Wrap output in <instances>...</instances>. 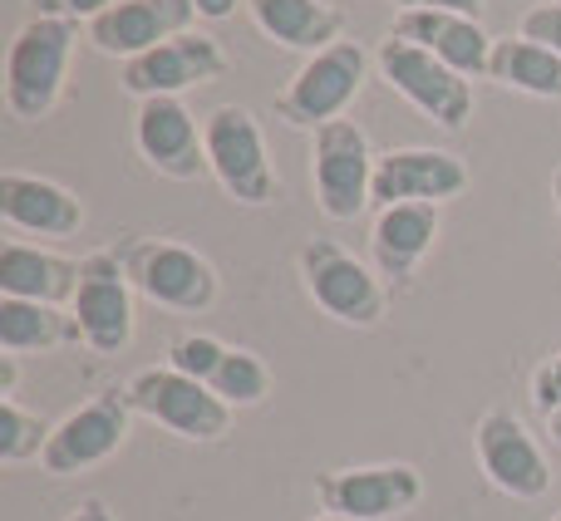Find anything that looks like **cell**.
Masks as SVG:
<instances>
[{"instance_id":"obj_1","label":"cell","mask_w":561,"mask_h":521,"mask_svg":"<svg viewBox=\"0 0 561 521\" xmlns=\"http://www.w3.org/2000/svg\"><path fill=\"white\" fill-rule=\"evenodd\" d=\"M79 25L75 20H30L15 39H10L5 55V108L15 118H45L59 104V89H65V69L75 55Z\"/></svg>"},{"instance_id":"obj_2","label":"cell","mask_w":561,"mask_h":521,"mask_svg":"<svg viewBox=\"0 0 561 521\" xmlns=\"http://www.w3.org/2000/svg\"><path fill=\"white\" fill-rule=\"evenodd\" d=\"M203 143H207V167L222 183V193L242 207H266L276 202L280 183L276 167L266 158L262 143V124L252 108L242 104H222L203 118Z\"/></svg>"},{"instance_id":"obj_3","label":"cell","mask_w":561,"mask_h":521,"mask_svg":"<svg viewBox=\"0 0 561 521\" xmlns=\"http://www.w3.org/2000/svg\"><path fill=\"white\" fill-rule=\"evenodd\" d=\"M375 163L369 138L355 118H330L310 143V187L330 222H355L375 202Z\"/></svg>"},{"instance_id":"obj_4","label":"cell","mask_w":561,"mask_h":521,"mask_svg":"<svg viewBox=\"0 0 561 521\" xmlns=\"http://www.w3.org/2000/svg\"><path fill=\"white\" fill-rule=\"evenodd\" d=\"M118 260H124V270H128L138 296H148L163 310L197 315V310H207L217 300L213 260L197 256L193 246L153 242V236H128V242L118 246Z\"/></svg>"},{"instance_id":"obj_5","label":"cell","mask_w":561,"mask_h":521,"mask_svg":"<svg viewBox=\"0 0 561 521\" xmlns=\"http://www.w3.org/2000/svg\"><path fill=\"white\" fill-rule=\"evenodd\" d=\"M369 55L355 39H335L330 49L310 55L296 69L290 89L276 99V118L290 128H325L330 118H340L350 108V99L365 89Z\"/></svg>"},{"instance_id":"obj_6","label":"cell","mask_w":561,"mask_h":521,"mask_svg":"<svg viewBox=\"0 0 561 521\" xmlns=\"http://www.w3.org/2000/svg\"><path fill=\"white\" fill-rule=\"evenodd\" d=\"M124 394H128V404H134V414L153 418L168 433L193 438V443H217V438L232 428V404H222V398L207 384H197V379L178 374L173 364L138 369Z\"/></svg>"},{"instance_id":"obj_7","label":"cell","mask_w":561,"mask_h":521,"mask_svg":"<svg viewBox=\"0 0 561 521\" xmlns=\"http://www.w3.org/2000/svg\"><path fill=\"white\" fill-rule=\"evenodd\" d=\"M375 59H379V74L389 79V89H399L438 128H463L473 118V84L458 69H448L438 55L389 35Z\"/></svg>"},{"instance_id":"obj_8","label":"cell","mask_w":561,"mask_h":521,"mask_svg":"<svg viewBox=\"0 0 561 521\" xmlns=\"http://www.w3.org/2000/svg\"><path fill=\"white\" fill-rule=\"evenodd\" d=\"M300 280H306L310 300L325 315H335L340 325H379L385 320V286L369 276V266L359 256H350L345 246H335L330 236L300 246Z\"/></svg>"},{"instance_id":"obj_9","label":"cell","mask_w":561,"mask_h":521,"mask_svg":"<svg viewBox=\"0 0 561 521\" xmlns=\"http://www.w3.org/2000/svg\"><path fill=\"white\" fill-rule=\"evenodd\" d=\"M79 320V339L94 355H118L134 339V280H128L118 252H89L79 260V290L69 300Z\"/></svg>"},{"instance_id":"obj_10","label":"cell","mask_w":561,"mask_h":521,"mask_svg":"<svg viewBox=\"0 0 561 521\" xmlns=\"http://www.w3.org/2000/svg\"><path fill=\"white\" fill-rule=\"evenodd\" d=\"M424 497V477L409 463H375V467H335L316 477V502L325 517L345 521H385L399 517Z\"/></svg>"},{"instance_id":"obj_11","label":"cell","mask_w":561,"mask_h":521,"mask_svg":"<svg viewBox=\"0 0 561 521\" xmlns=\"http://www.w3.org/2000/svg\"><path fill=\"white\" fill-rule=\"evenodd\" d=\"M128 418H134L128 394L104 389V394L89 398L84 408H75L65 424H55L45 453H39V467H45L49 477H69V473H84V467H99L104 458H114L118 448H124Z\"/></svg>"},{"instance_id":"obj_12","label":"cell","mask_w":561,"mask_h":521,"mask_svg":"<svg viewBox=\"0 0 561 521\" xmlns=\"http://www.w3.org/2000/svg\"><path fill=\"white\" fill-rule=\"evenodd\" d=\"M222 69H227V49L217 45L213 35H203V30H187V35L163 39V45L148 49V55L124 59L118 84L138 99H178L183 89L222 79Z\"/></svg>"},{"instance_id":"obj_13","label":"cell","mask_w":561,"mask_h":521,"mask_svg":"<svg viewBox=\"0 0 561 521\" xmlns=\"http://www.w3.org/2000/svg\"><path fill=\"white\" fill-rule=\"evenodd\" d=\"M473 448H478V463H483V477L497 493H507L513 502H537V497H547L552 467H547L542 448L533 443V433H527L513 414L488 408L473 428Z\"/></svg>"},{"instance_id":"obj_14","label":"cell","mask_w":561,"mask_h":521,"mask_svg":"<svg viewBox=\"0 0 561 521\" xmlns=\"http://www.w3.org/2000/svg\"><path fill=\"white\" fill-rule=\"evenodd\" d=\"M134 138H138V153L148 158V167L173 177V183H193V177L213 173L207 167L203 128L183 108V99H144L138 104Z\"/></svg>"},{"instance_id":"obj_15","label":"cell","mask_w":561,"mask_h":521,"mask_svg":"<svg viewBox=\"0 0 561 521\" xmlns=\"http://www.w3.org/2000/svg\"><path fill=\"white\" fill-rule=\"evenodd\" d=\"M468 187V163L448 148H394L375 163V202H448Z\"/></svg>"},{"instance_id":"obj_16","label":"cell","mask_w":561,"mask_h":521,"mask_svg":"<svg viewBox=\"0 0 561 521\" xmlns=\"http://www.w3.org/2000/svg\"><path fill=\"white\" fill-rule=\"evenodd\" d=\"M193 15H197L193 0H118L114 10L89 20V45H94L99 55L138 59V55H148V49H158L163 39L187 35Z\"/></svg>"},{"instance_id":"obj_17","label":"cell","mask_w":561,"mask_h":521,"mask_svg":"<svg viewBox=\"0 0 561 521\" xmlns=\"http://www.w3.org/2000/svg\"><path fill=\"white\" fill-rule=\"evenodd\" d=\"M389 35L409 39V45L438 55L448 69H458L463 79L488 74L493 65V35L468 15H448V10H399Z\"/></svg>"},{"instance_id":"obj_18","label":"cell","mask_w":561,"mask_h":521,"mask_svg":"<svg viewBox=\"0 0 561 521\" xmlns=\"http://www.w3.org/2000/svg\"><path fill=\"white\" fill-rule=\"evenodd\" d=\"M0 217L15 232H35V236H75L84 227V207L69 187L49 183V177H30V173H0Z\"/></svg>"},{"instance_id":"obj_19","label":"cell","mask_w":561,"mask_h":521,"mask_svg":"<svg viewBox=\"0 0 561 521\" xmlns=\"http://www.w3.org/2000/svg\"><path fill=\"white\" fill-rule=\"evenodd\" d=\"M434 242H438V207L434 202L379 207L375 232H369V252H375L379 276H389L394 286H409V276L419 270V260L428 256Z\"/></svg>"},{"instance_id":"obj_20","label":"cell","mask_w":561,"mask_h":521,"mask_svg":"<svg viewBox=\"0 0 561 521\" xmlns=\"http://www.w3.org/2000/svg\"><path fill=\"white\" fill-rule=\"evenodd\" d=\"M79 290V260L39 252L25 242L0 246V296L15 300H39V305H65Z\"/></svg>"},{"instance_id":"obj_21","label":"cell","mask_w":561,"mask_h":521,"mask_svg":"<svg viewBox=\"0 0 561 521\" xmlns=\"http://www.w3.org/2000/svg\"><path fill=\"white\" fill-rule=\"evenodd\" d=\"M247 10H252L256 30L286 49L320 55L340 39V10H330L325 0H247Z\"/></svg>"},{"instance_id":"obj_22","label":"cell","mask_w":561,"mask_h":521,"mask_svg":"<svg viewBox=\"0 0 561 521\" xmlns=\"http://www.w3.org/2000/svg\"><path fill=\"white\" fill-rule=\"evenodd\" d=\"M79 345V320L59 305L0 296V355H49Z\"/></svg>"},{"instance_id":"obj_23","label":"cell","mask_w":561,"mask_h":521,"mask_svg":"<svg viewBox=\"0 0 561 521\" xmlns=\"http://www.w3.org/2000/svg\"><path fill=\"white\" fill-rule=\"evenodd\" d=\"M488 79H497L503 89H517V94H533V99H561V55L527 35L493 39Z\"/></svg>"},{"instance_id":"obj_24","label":"cell","mask_w":561,"mask_h":521,"mask_svg":"<svg viewBox=\"0 0 561 521\" xmlns=\"http://www.w3.org/2000/svg\"><path fill=\"white\" fill-rule=\"evenodd\" d=\"M207 389H213L222 404H232V408H252V404H262V398L272 394V369H266V359L252 355V349L227 345L222 364H217V374H213V384Z\"/></svg>"},{"instance_id":"obj_25","label":"cell","mask_w":561,"mask_h":521,"mask_svg":"<svg viewBox=\"0 0 561 521\" xmlns=\"http://www.w3.org/2000/svg\"><path fill=\"white\" fill-rule=\"evenodd\" d=\"M49 433L55 428H45V418L25 414V408L15 404V398H0V463H30V458L45 453Z\"/></svg>"},{"instance_id":"obj_26","label":"cell","mask_w":561,"mask_h":521,"mask_svg":"<svg viewBox=\"0 0 561 521\" xmlns=\"http://www.w3.org/2000/svg\"><path fill=\"white\" fill-rule=\"evenodd\" d=\"M222 355H227L222 339H213V335H183V339H173V349H168V364H173L178 374L197 379V384H213Z\"/></svg>"},{"instance_id":"obj_27","label":"cell","mask_w":561,"mask_h":521,"mask_svg":"<svg viewBox=\"0 0 561 521\" xmlns=\"http://www.w3.org/2000/svg\"><path fill=\"white\" fill-rule=\"evenodd\" d=\"M517 35L537 39V45H547V49H557L561 55V0L557 5H533L523 15V30H517Z\"/></svg>"},{"instance_id":"obj_28","label":"cell","mask_w":561,"mask_h":521,"mask_svg":"<svg viewBox=\"0 0 561 521\" xmlns=\"http://www.w3.org/2000/svg\"><path fill=\"white\" fill-rule=\"evenodd\" d=\"M533 404H537V414H557L561 408V355H552L542 369L533 374Z\"/></svg>"},{"instance_id":"obj_29","label":"cell","mask_w":561,"mask_h":521,"mask_svg":"<svg viewBox=\"0 0 561 521\" xmlns=\"http://www.w3.org/2000/svg\"><path fill=\"white\" fill-rule=\"evenodd\" d=\"M118 0H35V10L39 15H49V20H99L104 10H114Z\"/></svg>"},{"instance_id":"obj_30","label":"cell","mask_w":561,"mask_h":521,"mask_svg":"<svg viewBox=\"0 0 561 521\" xmlns=\"http://www.w3.org/2000/svg\"><path fill=\"white\" fill-rule=\"evenodd\" d=\"M488 0H399V10H448V15H468V20H483Z\"/></svg>"},{"instance_id":"obj_31","label":"cell","mask_w":561,"mask_h":521,"mask_svg":"<svg viewBox=\"0 0 561 521\" xmlns=\"http://www.w3.org/2000/svg\"><path fill=\"white\" fill-rule=\"evenodd\" d=\"M65 521H114V512H108V507L99 502V497H84V502H79Z\"/></svg>"},{"instance_id":"obj_32","label":"cell","mask_w":561,"mask_h":521,"mask_svg":"<svg viewBox=\"0 0 561 521\" xmlns=\"http://www.w3.org/2000/svg\"><path fill=\"white\" fill-rule=\"evenodd\" d=\"M197 5V15H207V20H227L237 10V0H193Z\"/></svg>"},{"instance_id":"obj_33","label":"cell","mask_w":561,"mask_h":521,"mask_svg":"<svg viewBox=\"0 0 561 521\" xmlns=\"http://www.w3.org/2000/svg\"><path fill=\"white\" fill-rule=\"evenodd\" d=\"M0 398H15V355H0Z\"/></svg>"},{"instance_id":"obj_34","label":"cell","mask_w":561,"mask_h":521,"mask_svg":"<svg viewBox=\"0 0 561 521\" xmlns=\"http://www.w3.org/2000/svg\"><path fill=\"white\" fill-rule=\"evenodd\" d=\"M547 433H552V443L561 448V408H557V414H547Z\"/></svg>"},{"instance_id":"obj_35","label":"cell","mask_w":561,"mask_h":521,"mask_svg":"<svg viewBox=\"0 0 561 521\" xmlns=\"http://www.w3.org/2000/svg\"><path fill=\"white\" fill-rule=\"evenodd\" d=\"M552 197H557V212H561V167H557V177H552Z\"/></svg>"},{"instance_id":"obj_36","label":"cell","mask_w":561,"mask_h":521,"mask_svg":"<svg viewBox=\"0 0 561 521\" xmlns=\"http://www.w3.org/2000/svg\"><path fill=\"white\" fill-rule=\"evenodd\" d=\"M316 521H345V517H316Z\"/></svg>"},{"instance_id":"obj_37","label":"cell","mask_w":561,"mask_h":521,"mask_svg":"<svg viewBox=\"0 0 561 521\" xmlns=\"http://www.w3.org/2000/svg\"><path fill=\"white\" fill-rule=\"evenodd\" d=\"M557 521H561V517H557Z\"/></svg>"}]
</instances>
